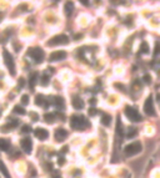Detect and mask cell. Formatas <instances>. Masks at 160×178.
<instances>
[{
	"label": "cell",
	"instance_id": "cell-1",
	"mask_svg": "<svg viewBox=\"0 0 160 178\" xmlns=\"http://www.w3.org/2000/svg\"><path fill=\"white\" fill-rule=\"evenodd\" d=\"M70 126L76 130V131H80V130H84L85 126H86V120L85 117L81 116V115H73L70 117Z\"/></svg>",
	"mask_w": 160,
	"mask_h": 178
},
{
	"label": "cell",
	"instance_id": "cell-2",
	"mask_svg": "<svg viewBox=\"0 0 160 178\" xmlns=\"http://www.w3.org/2000/svg\"><path fill=\"white\" fill-rule=\"evenodd\" d=\"M28 55L33 59V61L34 63H37V64H41L43 61H44V57H45V52H44V50L43 49H40V47H31V49H29V51H28Z\"/></svg>",
	"mask_w": 160,
	"mask_h": 178
},
{
	"label": "cell",
	"instance_id": "cell-3",
	"mask_svg": "<svg viewBox=\"0 0 160 178\" xmlns=\"http://www.w3.org/2000/svg\"><path fill=\"white\" fill-rule=\"evenodd\" d=\"M141 150H143L141 142L135 141V142H133V143H129L128 146H125L124 153H125V156L130 157V156H135V155H138L139 152H141Z\"/></svg>",
	"mask_w": 160,
	"mask_h": 178
},
{
	"label": "cell",
	"instance_id": "cell-4",
	"mask_svg": "<svg viewBox=\"0 0 160 178\" xmlns=\"http://www.w3.org/2000/svg\"><path fill=\"white\" fill-rule=\"evenodd\" d=\"M124 113H125V116L129 118L130 121H133V122H140L141 121V115L138 112V110L136 108H134V107H132V106H128V107H125V110H124Z\"/></svg>",
	"mask_w": 160,
	"mask_h": 178
},
{
	"label": "cell",
	"instance_id": "cell-5",
	"mask_svg": "<svg viewBox=\"0 0 160 178\" xmlns=\"http://www.w3.org/2000/svg\"><path fill=\"white\" fill-rule=\"evenodd\" d=\"M69 42V38L65 34H59L53 36L50 40H48V45L49 46H58V45H67Z\"/></svg>",
	"mask_w": 160,
	"mask_h": 178
},
{
	"label": "cell",
	"instance_id": "cell-6",
	"mask_svg": "<svg viewBox=\"0 0 160 178\" xmlns=\"http://www.w3.org/2000/svg\"><path fill=\"white\" fill-rule=\"evenodd\" d=\"M3 57H4V63H5V65L9 70V74L11 76H14L15 75V63H14L13 56L10 55V52L8 50H4L3 51Z\"/></svg>",
	"mask_w": 160,
	"mask_h": 178
},
{
	"label": "cell",
	"instance_id": "cell-7",
	"mask_svg": "<svg viewBox=\"0 0 160 178\" xmlns=\"http://www.w3.org/2000/svg\"><path fill=\"white\" fill-rule=\"evenodd\" d=\"M144 112L148 116H154L155 115V108H154V100L151 96H149L145 102H144Z\"/></svg>",
	"mask_w": 160,
	"mask_h": 178
},
{
	"label": "cell",
	"instance_id": "cell-8",
	"mask_svg": "<svg viewBox=\"0 0 160 178\" xmlns=\"http://www.w3.org/2000/svg\"><path fill=\"white\" fill-rule=\"evenodd\" d=\"M20 147L23 148V151L25 153H31V151H33V142H31L29 137H24L20 141Z\"/></svg>",
	"mask_w": 160,
	"mask_h": 178
},
{
	"label": "cell",
	"instance_id": "cell-9",
	"mask_svg": "<svg viewBox=\"0 0 160 178\" xmlns=\"http://www.w3.org/2000/svg\"><path fill=\"white\" fill-rule=\"evenodd\" d=\"M67 57V52L64 50H58V51H54L50 54L49 56V61L54 63V61H60V60H64Z\"/></svg>",
	"mask_w": 160,
	"mask_h": 178
},
{
	"label": "cell",
	"instance_id": "cell-10",
	"mask_svg": "<svg viewBox=\"0 0 160 178\" xmlns=\"http://www.w3.org/2000/svg\"><path fill=\"white\" fill-rule=\"evenodd\" d=\"M54 137H55V141H56V142L65 141L67 137H68V131L64 130V128H56L55 132H54Z\"/></svg>",
	"mask_w": 160,
	"mask_h": 178
},
{
	"label": "cell",
	"instance_id": "cell-11",
	"mask_svg": "<svg viewBox=\"0 0 160 178\" xmlns=\"http://www.w3.org/2000/svg\"><path fill=\"white\" fill-rule=\"evenodd\" d=\"M34 135H35V137H37L38 140H40V141H45V140H48V137H49V132H48L45 128H41V127L37 128V130L34 131Z\"/></svg>",
	"mask_w": 160,
	"mask_h": 178
},
{
	"label": "cell",
	"instance_id": "cell-12",
	"mask_svg": "<svg viewBox=\"0 0 160 178\" xmlns=\"http://www.w3.org/2000/svg\"><path fill=\"white\" fill-rule=\"evenodd\" d=\"M71 103H73V107H74L75 110H83V108H84V101H83L80 97H78V96H74V97H73Z\"/></svg>",
	"mask_w": 160,
	"mask_h": 178
},
{
	"label": "cell",
	"instance_id": "cell-13",
	"mask_svg": "<svg viewBox=\"0 0 160 178\" xmlns=\"http://www.w3.org/2000/svg\"><path fill=\"white\" fill-rule=\"evenodd\" d=\"M35 105H38V106H44V107L46 108L48 105H49V102L45 100V97H44L43 95H37V96H35Z\"/></svg>",
	"mask_w": 160,
	"mask_h": 178
},
{
	"label": "cell",
	"instance_id": "cell-14",
	"mask_svg": "<svg viewBox=\"0 0 160 178\" xmlns=\"http://www.w3.org/2000/svg\"><path fill=\"white\" fill-rule=\"evenodd\" d=\"M74 10V3L73 2H67L65 5H64V11H65V15L67 16H70L71 13Z\"/></svg>",
	"mask_w": 160,
	"mask_h": 178
},
{
	"label": "cell",
	"instance_id": "cell-15",
	"mask_svg": "<svg viewBox=\"0 0 160 178\" xmlns=\"http://www.w3.org/2000/svg\"><path fill=\"white\" fill-rule=\"evenodd\" d=\"M37 81H38V72H31L30 76H29V86H30L31 90L34 88Z\"/></svg>",
	"mask_w": 160,
	"mask_h": 178
},
{
	"label": "cell",
	"instance_id": "cell-16",
	"mask_svg": "<svg viewBox=\"0 0 160 178\" xmlns=\"http://www.w3.org/2000/svg\"><path fill=\"white\" fill-rule=\"evenodd\" d=\"M53 103L58 107V108H64V106H65V102H64V99L60 97V96H55L53 99Z\"/></svg>",
	"mask_w": 160,
	"mask_h": 178
},
{
	"label": "cell",
	"instance_id": "cell-17",
	"mask_svg": "<svg viewBox=\"0 0 160 178\" xmlns=\"http://www.w3.org/2000/svg\"><path fill=\"white\" fill-rule=\"evenodd\" d=\"M100 121H102V123L104 125V126H110V123H111V116L110 115H108V113H103L102 115V117H100Z\"/></svg>",
	"mask_w": 160,
	"mask_h": 178
},
{
	"label": "cell",
	"instance_id": "cell-18",
	"mask_svg": "<svg viewBox=\"0 0 160 178\" xmlns=\"http://www.w3.org/2000/svg\"><path fill=\"white\" fill-rule=\"evenodd\" d=\"M0 150L8 152V151L10 150V143H9V141H6V140H4V138H0Z\"/></svg>",
	"mask_w": 160,
	"mask_h": 178
},
{
	"label": "cell",
	"instance_id": "cell-19",
	"mask_svg": "<svg viewBox=\"0 0 160 178\" xmlns=\"http://www.w3.org/2000/svg\"><path fill=\"white\" fill-rule=\"evenodd\" d=\"M0 172L3 173V176L5 177V178H11L10 177V173H9V171H8V168H6V166L4 164V162L0 160Z\"/></svg>",
	"mask_w": 160,
	"mask_h": 178
},
{
	"label": "cell",
	"instance_id": "cell-20",
	"mask_svg": "<svg viewBox=\"0 0 160 178\" xmlns=\"http://www.w3.org/2000/svg\"><path fill=\"white\" fill-rule=\"evenodd\" d=\"M16 125H19V121H18V120H15V121H13V122H10V123L5 125V126H4V128H3L2 131H3V132H9V131H10V130H13V128H14Z\"/></svg>",
	"mask_w": 160,
	"mask_h": 178
},
{
	"label": "cell",
	"instance_id": "cell-21",
	"mask_svg": "<svg viewBox=\"0 0 160 178\" xmlns=\"http://www.w3.org/2000/svg\"><path fill=\"white\" fill-rule=\"evenodd\" d=\"M44 120H45L46 123H53L55 121V115L54 113H45Z\"/></svg>",
	"mask_w": 160,
	"mask_h": 178
},
{
	"label": "cell",
	"instance_id": "cell-22",
	"mask_svg": "<svg viewBox=\"0 0 160 178\" xmlns=\"http://www.w3.org/2000/svg\"><path fill=\"white\" fill-rule=\"evenodd\" d=\"M13 112H14V113H16V115H25V113H26L25 108H24V107H21V106H15V107L13 108Z\"/></svg>",
	"mask_w": 160,
	"mask_h": 178
},
{
	"label": "cell",
	"instance_id": "cell-23",
	"mask_svg": "<svg viewBox=\"0 0 160 178\" xmlns=\"http://www.w3.org/2000/svg\"><path fill=\"white\" fill-rule=\"evenodd\" d=\"M49 81H50V77H49L46 74H44V75L40 77V83H41L43 86H46V85L49 83Z\"/></svg>",
	"mask_w": 160,
	"mask_h": 178
},
{
	"label": "cell",
	"instance_id": "cell-24",
	"mask_svg": "<svg viewBox=\"0 0 160 178\" xmlns=\"http://www.w3.org/2000/svg\"><path fill=\"white\" fill-rule=\"evenodd\" d=\"M140 52L141 54H148L149 52V45H148V42H143L141 44V49H140Z\"/></svg>",
	"mask_w": 160,
	"mask_h": 178
},
{
	"label": "cell",
	"instance_id": "cell-25",
	"mask_svg": "<svg viewBox=\"0 0 160 178\" xmlns=\"http://www.w3.org/2000/svg\"><path fill=\"white\" fill-rule=\"evenodd\" d=\"M153 55H154V56L160 55V42H159V41L155 42V47H154V54H153Z\"/></svg>",
	"mask_w": 160,
	"mask_h": 178
},
{
	"label": "cell",
	"instance_id": "cell-26",
	"mask_svg": "<svg viewBox=\"0 0 160 178\" xmlns=\"http://www.w3.org/2000/svg\"><path fill=\"white\" fill-rule=\"evenodd\" d=\"M114 86H115L116 90H119V91H121V92H125V87H124V85H123V83L115 82V83H114Z\"/></svg>",
	"mask_w": 160,
	"mask_h": 178
},
{
	"label": "cell",
	"instance_id": "cell-27",
	"mask_svg": "<svg viewBox=\"0 0 160 178\" xmlns=\"http://www.w3.org/2000/svg\"><path fill=\"white\" fill-rule=\"evenodd\" d=\"M136 130L135 128H132L129 132H128V138H133V137H135V135H136Z\"/></svg>",
	"mask_w": 160,
	"mask_h": 178
},
{
	"label": "cell",
	"instance_id": "cell-28",
	"mask_svg": "<svg viewBox=\"0 0 160 178\" xmlns=\"http://www.w3.org/2000/svg\"><path fill=\"white\" fill-rule=\"evenodd\" d=\"M21 103L23 105H28L29 103V96L28 95H23L21 96Z\"/></svg>",
	"mask_w": 160,
	"mask_h": 178
},
{
	"label": "cell",
	"instance_id": "cell-29",
	"mask_svg": "<svg viewBox=\"0 0 160 178\" xmlns=\"http://www.w3.org/2000/svg\"><path fill=\"white\" fill-rule=\"evenodd\" d=\"M30 131H31V128H30V126H28V125L23 126V128H21V132H23V133H29Z\"/></svg>",
	"mask_w": 160,
	"mask_h": 178
},
{
	"label": "cell",
	"instance_id": "cell-30",
	"mask_svg": "<svg viewBox=\"0 0 160 178\" xmlns=\"http://www.w3.org/2000/svg\"><path fill=\"white\" fill-rule=\"evenodd\" d=\"M143 80H144V81H145L146 83H150V82H151V77H150V76H149L148 74H146V75H144V77H143Z\"/></svg>",
	"mask_w": 160,
	"mask_h": 178
},
{
	"label": "cell",
	"instance_id": "cell-31",
	"mask_svg": "<svg viewBox=\"0 0 160 178\" xmlns=\"http://www.w3.org/2000/svg\"><path fill=\"white\" fill-rule=\"evenodd\" d=\"M95 113H97V110H95L94 107H90V110H89V115H90V116H94Z\"/></svg>",
	"mask_w": 160,
	"mask_h": 178
},
{
	"label": "cell",
	"instance_id": "cell-32",
	"mask_svg": "<svg viewBox=\"0 0 160 178\" xmlns=\"http://www.w3.org/2000/svg\"><path fill=\"white\" fill-rule=\"evenodd\" d=\"M31 118H33V121H38V115L37 113H31Z\"/></svg>",
	"mask_w": 160,
	"mask_h": 178
},
{
	"label": "cell",
	"instance_id": "cell-33",
	"mask_svg": "<svg viewBox=\"0 0 160 178\" xmlns=\"http://www.w3.org/2000/svg\"><path fill=\"white\" fill-rule=\"evenodd\" d=\"M23 86H24V79H20L19 80V88H23Z\"/></svg>",
	"mask_w": 160,
	"mask_h": 178
},
{
	"label": "cell",
	"instance_id": "cell-34",
	"mask_svg": "<svg viewBox=\"0 0 160 178\" xmlns=\"http://www.w3.org/2000/svg\"><path fill=\"white\" fill-rule=\"evenodd\" d=\"M58 162H59V164H63V163L65 162V161H64V158L61 157V158H59V160H58Z\"/></svg>",
	"mask_w": 160,
	"mask_h": 178
},
{
	"label": "cell",
	"instance_id": "cell-35",
	"mask_svg": "<svg viewBox=\"0 0 160 178\" xmlns=\"http://www.w3.org/2000/svg\"><path fill=\"white\" fill-rule=\"evenodd\" d=\"M81 36H83L81 34H80V35H76V36H75V40H79V39H81Z\"/></svg>",
	"mask_w": 160,
	"mask_h": 178
},
{
	"label": "cell",
	"instance_id": "cell-36",
	"mask_svg": "<svg viewBox=\"0 0 160 178\" xmlns=\"http://www.w3.org/2000/svg\"><path fill=\"white\" fill-rule=\"evenodd\" d=\"M3 16H4V14H3V13H0V21L3 20Z\"/></svg>",
	"mask_w": 160,
	"mask_h": 178
},
{
	"label": "cell",
	"instance_id": "cell-37",
	"mask_svg": "<svg viewBox=\"0 0 160 178\" xmlns=\"http://www.w3.org/2000/svg\"><path fill=\"white\" fill-rule=\"evenodd\" d=\"M0 113H2V112H0Z\"/></svg>",
	"mask_w": 160,
	"mask_h": 178
}]
</instances>
